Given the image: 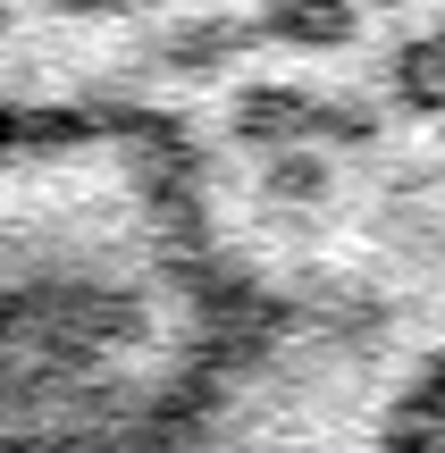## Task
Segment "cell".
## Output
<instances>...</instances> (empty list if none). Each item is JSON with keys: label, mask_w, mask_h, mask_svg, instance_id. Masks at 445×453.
Returning a JSON list of instances; mask_svg holds the SVG:
<instances>
[{"label": "cell", "mask_w": 445, "mask_h": 453, "mask_svg": "<svg viewBox=\"0 0 445 453\" xmlns=\"http://www.w3.org/2000/svg\"><path fill=\"white\" fill-rule=\"evenodd\" d=\"M261 353L202 168L143 110H0V453H219Z\"/></svg>", "instance_id": "6da1fadb"}, {"label": "cell", "mask_w": 445, "mask_h": 453, "mask_svg": "<svg viewBox=\"0 0 445 453\" xmlns=\"http://www.w3.org/2000/svg\"><path fill=\"white\" fill-rule=\"evenodd\" d=\"M387 453H445V361L412 387V403L395 411V428H387Z\"/></svg>", "instance_id": "7a4b0ae2"}]
</instances>
